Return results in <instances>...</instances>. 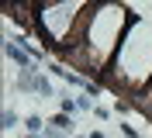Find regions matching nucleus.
I'll return each instance as SVG.
<instances>
[{"label":"nucleus","mask_w":152,"mask_h":138,"mask_svg":"<svg viewBox=\"0 0 152 138\" xmlns=\"http://www.w3.org/2000/svg\"><path fill=\"white\" fill-rule=\"evenodd\" d=\"M132 107H135V100H124V97H121V100H114V110H118V114H128Z\"/></svg>","instance_id":"20e7f679"},{"label":"nucleus","mask_w":152,"mask_h":138,"mask_svg":"<svg viewBox=\"0 0 152 138\" xmlns=\"http://www.w3.org/2000/svg\"><path fill=\"white\" fill-rule=\"evenodd\" d=\"M48 124H52V128H59V131H73V121H69V114H66V110H62V114H56Z\"/></svg>","instance_id":"f03ea898"},{"label":"nucleus","mask_w":152,"mask_h":138,"mask_svg":"<svg viewBox=\"0 0 152 138\" xmlns=\"http://www.w3.org/2000/svg\"><path fill=\"white\" fill-rule=\"evenodd\" d=\"M24 124H28V131H45V128H48V124H45L42 118H38V114H31V118H24Z\"/></svg>","instance_id":"7ed1b4c3"},{"label":"nucleus","mask_w":152,"mask_h":138,"mask_svg":"<svg viewBox=\"0 0 152 138\" xmlns=\"http://www.w3.org/2000/svg\"><path fill=\"white\" fill-rule=\"evenodd\" d=\"M121 135H124V138H138V131H135L128 121H121Z\"/></svg>","instance_id":"39448f33"},{"label":"nucleus","mask_w":152,"mask_h":138,"mask_svg":"<svg viewBox=\"0 0 152 138\" xmlns=\"http://www.w3.org/2000/svg\"><path fill=\"white\" fill-rule=\"evenodd\" d=\"M111 80H118L128 90H149L152 83V24L135 18L124 35L118 59L111 66Z\"/></svg>","instance_id":"f257e3e1"}]
</instances>
